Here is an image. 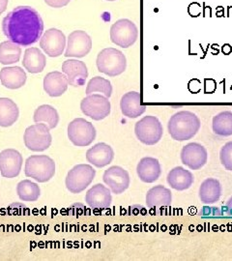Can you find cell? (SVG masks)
<instances>
[{
  "instance_id": "cell-29",
  "label": "cell",
  "mask_w": 232,
  "mask_h": 261,
  "mask_svg": "<svg viewBox=\"0 0 232 261\" xmlns=\"http://www.w3.org/2000/svg\"><path fill=\"white\" fill-rule=\"evenodd\" d=\"M214 134L220 137L232 136V112L224 111L215 115L212 120Z\"/></svg>"
},
{
  "instance_id": "cell-36",
  "label": "cell",
  "mask_w": 232,
  "mask_h": 261,
  "mask_svg": "<svg viewBox=\"0 0 232 261\" xmlns=\"http://www.w3.org/2000/svg\"><path fill=\"white\" fill-rule=\"evenodd\" d=\"M8 2H9V0H0V15L2 13H4L7 9Z\"/></svg>"
},
{
  "instance_id": "cell-7",
  "label": "cell",
  "mask_w": 232,
  "mask_h": 261,
  "mask_svg": "<svg viewBox=\"0 0 232 261\" xmlns=\"http://www.w3.org/2000/svg\"><path fill=\"white\" fill-rule=\"evenodd\" d=\"M50 129L45 123H36L27 128L23 135L25 147L33 152H43L48 149L53 142Z\"/></svg>"
},
{
  "instance_id": "cell-26",
  "label": "cell",
  "mask_w": 232,
  "mask_h": 261,
  "mask_svg": "<svg viewBox=\"0 0 232 261\" xmlns=\"http://www.w3.org/2000/svg\"><path fill=\"white\" fill-rule=\"evenodd\" d=\"M145 199L149 208L166 207L171 204L172 194L169 189L163 185H158L147 191Z\"/></svg>"
},
{
  "instance_id": "cell-5",
  "label": "cell",
  "mask_w": 232,
  "mask_h": 261,
  "mask_svg": "<svg viewBox=\"0 0 232 261\" xmlns=\"http://www.w3.org/2000/svg\"><path fill=\"white\" fill-rule=\"evenodd\" d=\"M95 176L96 170L93 168L92 165H76L66 176V188L72 194H81L87 187L91 185Z\"/></svg>"
},
{
  "instance_id": "cell-15",
  "label": "cell",
  "mask_w": 232,
  "mask_h": 261,
  "mask_svg": "<svg viewBox=\"0 0 232 261\" xmlns=\"http://www.w3.org/2000/svg\"><path fill=\"white\" fill-rule=\"evenodd\" d=\"M23 158L18 150L9 148L0 152V173L4 178L19 176L22 168Z\"/></svg>"
},
{
  "instance_id": "cell-17",
  "label": "cell",
  "mask_w": 232,
  "mask_h": 261,
  "mask_svg": "<svg viewBox=\"0 0 232 261\" xmlns=\"http://www.w3.org/2000/svg\"><path fill=\"white\" fill-rule=\"evenodd\" d=\"M114 159V151L112 146L99 142L86 152V161L98 168H105L109 166Z\"/></svg>"
},
{
  "instance_id": "cell-8",
  "label": "cell",
  "mask_w": 232,
  "mask_h": 261,
  "mask_svg": "<svg viewBox=\"0 0 232 261\" xmlns=\"http://www.w3.org/2000/svg\"><path fill=\"white\" fill-rule=\"evenodd\" d=\"M68 139L78 147H86L92 144L97 132L91 122L84 118H75L70 122L67 128Z\"/></svg>"
},
{
  "instance_id": "cell-4",
  "label": "cell",
  "mask_w": 232,
  "mask_h": 261,
  "mask_svg": "<svg viewBox=\"0 0 232 261\" xmlns=\"http://www.w3.org/2000/svg\"><path fill=\"white\" fill-rule=\"evenodd\" d=\"M24 173L39 183H46L56 174V163L46 155H32L25 161Z\"/></svg>"
},
{
  "instance_id": "cell-37",
  "label": "cell",
  "mask_w": 232,
  "mask_h": 261,
  "mask_svg": "<svg viewBox=\"0 0 232 261\" xmlns=\"http://www.w3.org/2000/svg\"><path fill=\"white\" fill-rule=\"evenodd\" d=\"M107 1H115V0H107Z\"/></svg>"
},
{
  "instance_id": "cell-32",
  "label": "cell",
  "mask_w": 232,
  "mask_h": 261,
  "mask_svg": "<svg viewBox=\"0 0 232 261\" xmlns=\"http://www.w3.org/2000/svg\"><path fill=\"white\" fill-rule=\"evenodd\" d=\"M112 85L109 80L97 75L88 82L85 93L86 95H90L98 92L102 93L110 99L112 97Z\"/></svg>"
},
{
  "instance_id": "cell-31",
  "label": "cell",
  "mask_w": 232,
  "mask_h": 261,
  "mask_svg": "<svg viewBox=\"0 0 232 261\" xmlns=\"http://www.w3.org/2000/svg\"><path fill=\"white\" fill-rule=\"evenodd\" d=\"M17 194L21 201L35 202L41 196V189L37 183L25 179L18 184Z\"/></svg>"
},
{
  "instance_id": "cell-9",
  "label": "cell",
  "mask_w": 232,
  "mask_h": 261,
  "mask_svg": "<svg viewBox=\"0 0 232 261\" xmlns=\"http://www.w3.org/2000/svg\"><path fill=\"white\" fill-rule=\"evenodd\" d=\"M81 110L85 116L95 121H101L111 114L112 105L105 95L90 94L81 102Z\"/></svg>"
},
{
  "instance_id": "cell-35",
  "label": "cell",
  "mask_w": 232,
  "mask_h": 261,
  "mask_svg": "<svg viewBox=\"0 0 232 261\" xmlns=\"http://www.w3.org/2000/svg\"><path fill=\"white\" fill-rule=\"evenodd\" d=\"M224 209L226 211V214L232 216V196L229 197V199L226 201L225 206H224Z\"/></svg>"
},
{
  "instance_id": "cell-34",
  "label": "cell",
  "mask_w": 232,
  "mask_h": 261,
  "mask_svg": "<svg viewBox=\"0 0 232 261\" xmlns=\"http://www.w3.org/2000/svg\"><path fill=\"white\" fill-rule=\"evenodd\" d=\"M70 1L71 0H45L46 4L49 7H53V8H62V7H65L70 3Z\"/></svg>"
},
{
  "instance_id": "cell-25",
  "label": "cell",
  "mask_w": 232,
  "mask_h": 261,
  "mask_svg": "<svg viewBox=\"0 0 232 261\" xmlns=\"http://www.w3.org/2000/svg\"><path fill=\"white\" fill-rule=\"evenodd\" d=\"M22 65L30 74L42 73L46 68V56L38 47H28L23 55Z\"/></svg>"
},
{
  "instance_id": "cell-19",
  "label": "cell",
  "mask_w": 232,
  "mask_h": 261,
  "mask_svg": "<svg viewBox=\"0 0 232 261\" xmlns=\"http://www.w3.org/2000/svg\"><path fill=\"white\" fill-rule=\"evenodd\" d=\"M121 112L130 119L138 118L146 112V107L141 103V96L137 91L124 94L120 101Z\"/></svg>"
},
{
  "instance_id": "cell-28",
  "label": "cell",
  "mask_w": 232,
  "mask_h": 261,
  "mask_svg": "<svg viewBox=\"0 0 232 261\" xmlns=\"http://www.w3.org/2000/svg\"><path fill=\"white\" fill-rule=\"evenodd\" d=\"M33 120L35 123H45L50 130H53L59 123V114L53 106L42 105L35 110Z\"/></svg>"
},
{
  "instance_id": "cell-24",
  "label": "cell",
  "mask_w": 232,
  "mask_h": 261,
  "mask_svg": "<svg viewBox=\"0 0 232 261\" xmlns=\"http://www.w3.org/2000/svg\"><path fill=\"white\" fill-rule=\"evenodd\" d=\"M223 188L220 181L216 178H206L198 190L200 201L205 205L214 204L221 198Z\"/></svg>"
},
{
  "instance_id": "cell-27",
  "label": "cell",
  "mask_w": 232,
  "mask_h": 261,
  "mask_svg": "<svg viewBox=\"0 0 232 261\" xmlns=\"http://www.w3.org/2000/svg\"><path fill=\"white\" fill-rule=\"evenodd\" d=\"M19 110L13 100L0 98V127L8 128L18 121Z\"/></svg>"
},
{
  "instance_id": "cell-33",
  "label": "cell",
  "mask_w": 232,
  "mask_h": 261,
  "mask_svg": "<svg viewBox=\"0 0 232 261\" xmlns=\"http://www.w3.org/2000/svg\"><path fill=\"white\" fill-rule=\"evenodd\" d=\"M220 161L223 168L232 171V141L226 142L220 151Z\"/></svg>"
},
{
  "instance_id": "cell-1",
  "label": "cell",
  "mask_w": 232,
  "mask_h": 261,
  "mask_svg": "<svg viewBox=\"0 0 232 261\" xmlns=\"http://www.w3.org/2000/svg\"><path fill=\"white\" fill-rule=\"evenodd\" d=\"M2 31L11 42L20 47H29L42 37L44 21L34 8L19 6L3 19Z\"/></svg>"
},
{
  "instance_id": "cell-12",
  "label": "cell",
  "mask_w": 232,
  "mask_h": 261,
  "mask_svg": "<svg viewBox=\"0 0 232 261\" xmlns=\"http://www.w3.org/2000/svg\"><path fill=\"white\" fill-rule=\"evenodd\" d=\"M65 57L83 58L92 49V39L83 30L73 31L69 37L66 46Z\"/></svg>"
},
{
  "instance_id": "cell-22",
  "label": "cell",
  "mask_w": 232,
  "mask_h": 261,
  "mask_svg": "<svg viewBox=\"0 0 232 261\" xmlns=\"http://www.w3.org/2000/svg\"><path fill=\"white\" fill-rule=\"evenodd\" d=\"M167 181L171 189L178 192H183L193 186L195 176L190 170L183 167H176L168 172Z\"/></svg>"
},
{
  "instance_id": "cell-14",
  "label": "cell",
  "mask_w": 232,
  "mask_h": 261,
  "mask_svg": "<svg viewBox=\"0 0 232 261\" xmlns=\"http://www.w3.org/2000/svg\"><path fill=\"white\" fill-rule=\"evenodd\" d=\"M40 47L49 57L62 56L66 47L64 33L56 28L46 30L40 40Z\"/></svg>"
},
{
  "instance_id": "cell-18",
  "label": "cell",
  "mask_w": 232,
  "mask_h": 261,
  "mask_svg": "<svg viewBox=\"0 0 232 261\" xmlns=\"http://www.w3.org/2000/svg\"><path fill=\"white\" fill-rule=\"evenodd\" d=\"M112 201V191L102 184H96L91 187L85 195V202L92 209L109 208Z\"/></svg>"
},
{
  "instance_id": "cell-16",
  "label": "cell",
  "mask_w": 232,
  "mask_h": 261,
  "mask_svg": "<svg viewBox=\"0 0 232 261\" xmlns=\"http://www.w3.org/2000/svg\"><path fill=\"white\" fill-rule=\"evenodd\" d=\"M62 73L65 74L68 83L73 87H81L88 77V70L85 63L78 59L66 60L62 64Z\"/></svg>"
},
{
  "instance_id": "cell-23",
  "label": "cell",
  "mask_w": 232,
  "mask_h": 261,
  "mask_svg": "<svg viewBox=\"0 0 232 261\" xmlns=\"http://www.w3.org/2000/svg\"><path fill=\"white\" fill-rule=\"evenodd\" d=\"M68 79L64 73L50 72L44 79V90L49 97H60L68 89Z\"/></svg>"
},
{
  "instance_id": "cell-20",
  "label": "cell",
  "mask_w": 232,
  "mask_h": 261,
  "mask_svg": "<svg viewBox=\"0 0 232 261\" xmlns=\"http://www.w3.org/2000/svg\"><path fill=\"white\" fill-rule=\"evenodd\" d=\"M137 173L139 179L144 183H154L161 177L162 166L158 159L144 157L137 166Z\"/></svg>"
},
{
  "instance_id": "cell-21",
  "label": "cell",
  "mask_w": 232,
  "mask_h": 261,
  "mask_svg": "<svg viewBox=\"0 0 232 261\" xmlns=\"http://www.w3.org/2000/svg\"><path fill=\"white\" fill-rule=\"evenodd\" d=\"M27 73L18 66L4 67L0 70V82L8 89H19L27 83Z\"/></svg>"
},
{
  "instance_id": "cell-11",
  "label": "cell",
  "mask_w": 232,
  "mask_h": 261,
  "mask_svg": "<svg viewBox=\"0 0 232 261\" xmlns=\"http://www.w3.org/2000/svg\"><path fill=\"white\" fill-rule=\"evenodd\" d=\"M182 164L191 170L203 168L208 161V151L198 142H190L183 146L180 153Z\"/></svg>"
},
{
  "instance_id": "cell-3",
  "label": "cell",
  "mask_w": 232,
  "mask_h": 261,
  "mask_svg": "<svg viewBox=\"0 0 232 261\" xmlns=\"http://www.w3.org/2000/svg\"><path fill=\"white\" fill-rule=\"evenodd\" d=\"M98 71L109 76H116L126 71L127 59L125 55L114 47L104 48L96 60Z\"/></svg>"
},
{
  "instance_id": "cell-10",
  "label": "cell",
  "mask_w": 232,
  "mask_h": 261,
  "mask_svg": "<svg viewBox=\"0 0 232 261\" xmlns=\"http://www.w3.org/2000/svg\"><path fill=\"white\" fill-rule=\"evenodd\" d=\"M139 38L138 27L128 19L116 20L111 28L112 43L122 48L132 47Z\"/></svg>"
},
{
  "instance_id": "cell-13",
  "label": "cell",
  "mask_w": 232,
  "mask_h": 261,
  "mask_svg": "<svg viewBox=\"0 0 232 261\" xmlns=\"http://www.w3.org/2000/svg\"><path fill=\"white\" fill-rule=\"evenodd\" d=\"M102 180L114 195L123 194L131 184L129 172L119 166H113L105 170Z\"/></svg>"
},
{
  "instance_id": "cell-30",
  "label": "cell",
  "mask_w": 232,
  "mask_h": 261,
  "mask_svg": "<svg viewBox=\"0 0 232 261\" xmlns=\"http://www.w3.org/2000/svg\"><path fill=\"white\" fill-rule=\"evenodd\" d=\"M21 56V47L18 44L5 41L0 44V63L3 65H11L19 62Z\"/></svg>"
},
{
  "instance_id": "cell-2",
  "label": "cell",
  "mask_w": 232,
  "mask_h": 261,
  "mask_svg": "<svg viewBox=\"0 0 232 261\" xmlns=\"http://www.w3.org/2000/svg\"><path fill=\"white\" fill-rule=\"evenodd\" d=\"M201 128L199 117L189 111H181L174 113L168 120L167 130L172 138L177 141L192 140Z\"/></svg>"
},
{
  "instance_id": "cell-6",
  "label": "cell",
  "mask_w": 232,
  "mask_h": 261,
  "mask_svg": "<svg viewBox=\"0 0 232 261\" xmlns=\"http://www.w3.org/2000/svg\"><path fill=\"white\" fill-rule=\"evenodd\" d=\"M135 134L141 143L145 145H155L162 140L164 128L156 116L147 115L136 123Z\"/></svg>"
}]
</instances>
